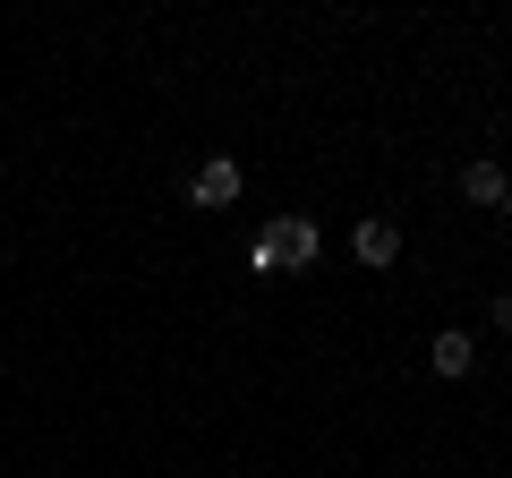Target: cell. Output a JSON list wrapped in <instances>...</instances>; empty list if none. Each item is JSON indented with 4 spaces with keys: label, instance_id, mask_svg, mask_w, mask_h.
I'll return each instance as SVG.
<instances>
[{
    "label": "cell",
    "instance_id": "obj_1",
    "mask_svg": "<svg viewBox=\"0 0 512 478\" xmlns=\"http://www.w3.org/2000/svg\"><path fill=\"white\" fill-rule=\"evenodd\" d=\"M316 248H325V231H316L308 214H282L274 231H265V239L248 248V265H256V274H308V265H316Z\"/></svg>",
    "mask_w": 512,
    "mask_h": 478
},
{
    "label": "cell",
    "instance_id": "obj_2",
    "mask_svg": "<svg viewBox=\"0 0 512 478\" xmlns=\"http://www.w3.org/2000/svg\"><path fill=\"white\" fill-rule=\"evenodd\" d=\"M350 257H359V265H393V257H402V222L367 214L359 231H350Z\"/></svg>",
    "mask_w": 512,
    "mask_h": 478
},
{
    "label": "cell",
    "instance_id": "obj_3",
    "mask_svg": "<svg viewBox=\"0 0 512 478\" xmlns=\"http://www.w3.org/2000/svg\"><path fill=\"white\" fill-rule=\"evenodd\" d=\"M231 197H239V163H231V154L197 163V180H188V205H231Z\"/></svg>",
    "mask_w": 512,
    "mask_h": 478
},
{
    "label": "cell",
    "instance_id": "obj_4",
    "mask_svg": "<svg viewBox=\"0 0 512 478\" xmlns=\"http://www.w3.org/2000/svg\"><path fill=\"white\" fill-rule=\"evenodd\" d=\"M470 359H478L470 333H436V342H427V368L436 376H470Z\"/></svg>",
    "mask_w": 512,
    "mask_h": 478
},
{
    "label": "cell",
    "instance_id": "obj_5",
    "mask_svg": "<svg viewBox=\"0 0 512 478\" xmlns=\"http://www.w3.org/2000/svg\"><path fill=\"white\" fill-rule=\"evenodd\" d=\"M504 163H470V171H461V197H470V205H504Z\"/></svg>",
    "mask_w": 512,
    "mask_h": 478
},
{
    "label": "cell",
    "instance_id": "obj_6",
    "mask_svg": "<svg viewBox=\"0 0 512 478\" xmlns=\"http://www.w3.org/2000/svg\"><path fill=\"white\" fill-rule=\"evenodd\" d=\"M487 316H495V333L512 342V291H495V308H487Z\"/></svg>",
    "mask_w": 512,
    "mask_h": 478
},
{
    "label": "cell",
    "instance_id": "obj_7",
    "mask_svg": "<svg viewBox=\"0 0 512 478\" xmlns=\"http://www.w3.org/2000/svg\"><path fill=\"white\" fill-rule=\"evenodd\" d=\"M504 222H512V188H504Z\"/></svg>",
    "mask_w": 512,
    "mask_h": 478
}]
</instances>
